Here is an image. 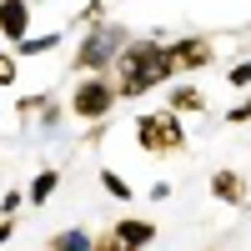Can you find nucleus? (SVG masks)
<instances>
[{
  "label": "nucleus",
  "mask_w": 251,
  "mask_h": 251,
  "mask_svg": "<svg viewBox=\"0 0 251 251\" xmlns=\"http://www.w3.org/2000/svg\"><path fill=\"white\" fill-rule=\"evenodd\" d=\"M151 241H156L151 221H131V216H126V221L111 226V246H151Z\"/></svg>",
  "instance_id": "nucleus-7"
},
{
  "label": "nucleus",
  "mask_w": 251,
  "mask_h": 251,
  "mask_svg": "<svg viewBox=\"0 0 251 251\" xmlns=\"http://www.w3.org/2000/svg\"><path fill=\"white\" fill-rule=\"evenodd\" d=\"M226 121H231V126H241V121H251V100H241V106H231V111H226Z\"/></svg>",
  "instance_id": "nucleus-16"
},
{
  "label": "nucleus",
  "mask_w": 251,
  "mask_h": 251,
  "mask_svg": "<svg viewBox=\"0 0 251 251\" xmlns=\"http://www.w3.org/2000/svg\"><path fill=\"white\" fill-rule=\"evenodd\" d=\"M211 196L226 201V206H246V181H241L236 171H216V176H211Z\"/></svg>",
  "instance_id": "nucleus-8"
},
{
  "label": "nucleus",
  "mask_w": 251,
  "mask_h": 251,
  "mask_svg": "<svg viewBox=\"0 0 251 251\" xmlns=\"http://www.w3.org/2000/svg\"><path fill=\"white\" fill-rule=\"evenodd\" d=\"M0 35L15 46L30 35V0H0Z\"/></svg>",
  "instance_id": "nucleus-6"
},
{
  "label": "nucleus",
  "mask_w": 251,
  "mask_h": 251,
  "mask_svg": "<svg viewBox=\"0 0 251 251\" xmlns=\"http://www.w3.org/2000/svg\"><path fill=\"white\" fill-rule=\"evenodd\" d=\"M60 46V30H46V35H25L20 40V55H50Z\"/></svg>",
  "instance_id": "nucleus-13"
},
{
  "label": "nucleus",
  "mask_w": 251,
  "mask_h": 251,
  "mask_svg": "<svg viewBox=\"0 0 251 251\" xmlns=\"http://www.w3.org/2000/svg\"><path fill=\"white\" fill-rule=\"evenodd\" d=\"M136 146H141V151H151V156H161V151H186V131H181L176 111H171V106H166V111H146V116L136 121Z\"/></svg>",
  "instance_id": "nucleus-4"
},
{
  "label": "nucleus",
  "mask_w": 251,
  "mask_h": 251,
  "mask_svg": "<svg viewBox=\"0 0 251 251\" xmlns=\"http://www.w3.org/2000/svg\"><path fill=\"white\" fill-rule=\"evenodd\" d=\"M96 181H100V191H106L111 201H131V196H136V191H131V181H121V171H111V166H106Z\"/></svg>",
  "instance_id": "nucleus-12"
},
{
  "label": "nucleus",
  "mask_w": 251,
  "mask_h": 251,
  "mask_svg": "<svg viewBox=\"0 0 251 251\" xmlns=\"http://www.w3.org/2000/svg\"><path fill=\"white\" fill-rule=\"evenodd\" d=\"M171 111H176V116L206 111V91H196V86H171Z\"/></svg>",
  "instance_id": "nucleus-9"
},
{
  "label": "nucleus",
  "mask_w": 251,
  "mask_h": 251,
  "mask_svg": "<svg viewBox=\"0 0 251 251\" xmlns=\"http://www.w3.org/2000/svg\"><path fill=\"white\" fill-rule=\"evenodd\" d=\"M176 80V60L166 50L161 35H141V40H126L121 55H116V91L121 100H136L156 86H171Z\"/></svg>",
  "instance_id": "nucleus-1"
},
{
  "label": "nucleus",
  "mask_w": 251,
  "mask_h": 251,
  "mask_svg": "<svg viewBox=\"0 0 251 251\" xmlns=\"http://www.w3.org/2000/svg\"><path fill=\"white\" fill-rule=\"evenodd\" d=\"M15 75H20L15 55H5V50H0V91H5V86H15Z\"/></svg>",
  "instance_id": "nucleus-15"
},
{
  "label": "nucleus",
  "mask_w": 251,
  "mask_h": 251,
  "mask_svg": "<svg viewBox=\"0 0 251 251\" xmlns=\"http://www.w3.org/2000/svg\"><path fill=\"white\" fill-rule=\"evenodd\" d=\"M96 236L91 231H80V226H71V231H55L50 236V251H91Z\"/></svg>",
  "instance_id": "nucleus-11"
},
{
  "label": "nucleus",
  "mask_w": 251,
  "mask_h": 251,
  "mask_svg": "<svg viewBox=\"0 0 251 251\" xmlns=\"http://www.w3.org/2000/svg\"><path fill=\"white\" fill-rule=\"evenodd\" d=\"M116 100H121V91H116V80L106 75V71H86V80L71 91V116L75 121H106L111 111H116Z\"/></svg>",
  "instance_id": "nucleus-2"
},
{
  "label": "nucleus",
  "mask_w": 251,
  "mask_h": 251,
  "mask_svg": "<svg viewBox=\"0 0 251 251\" xmlns=\"http://www.w3.org/2000/svg\"><path fill=\"white\" fill-rule=\"evenodd\" d=\"M226 86H236V91H246V86H251V60H236V66L226 71Z\"/></svg>",
  "instance_id": "nucleus-14"
},
{
  "label": "nucleus",
  "mask_w": 251,
  "mask_h": 251,
  "mask_svg": "<svg viewBox=\"0 0 251 251\" xmlns=\"http://www.w3.org/2000/svg\"><path fill=\"white\" fill-rule=\"evenodd\" d=\"M166 50H171V60H176V75H181V71H206V66L216 60V46H211L206 35H186V40H171Z\"/></svg>",
  "instance_id": "nucleus-5"
},
{
  "label": "nucleus",
  "mask_w": 251,
  "mask_h": 251,
  "mask_svg": "<svg viewBox=\"0 0 251 251\" xmlns=\"http://www.w3.org/2000/svg\"><path fill=\"white\" fill-rule=\"evenodd\" d=\"M126 25H91L86 35H80V46H75V60L71 66L75 71H106V66H116V55H121V46H126Z\"/></svg>",
  "instance_id": "nucleus-3"
},
{
  "label": "nucleus",
  "mask_w": 251,
  "mask_h": 251,
  "mask_svg": "<svg viewBox=\"0 0 251 251\" xmlns=\"http://www.w3.org/2000/svg\"><path fill=\"white\" fill-rule=\"evenodd\" d=\"M55 186H60V171H50V166H46V171H40V176L30 181V191H25V201H30V206H46V201L55 196Z\"/></svg>",
  "instance_id": "nucleus-10"
},
{
  "label": "nucleus",
  "mask_w": 251,
  "mask_h": 251,
  "mask_svg": "<svg viewBox=\"0 0 251 251\" xmlns=\"http://www.w3.org/2000/svg\"><path fill=\"white\" fill-rule=\"evenodd\" d=\"M15 236V221H0V241H10Z\"/></svg>",
  "instance_id": "nucleus-17"
}]
</instances>
